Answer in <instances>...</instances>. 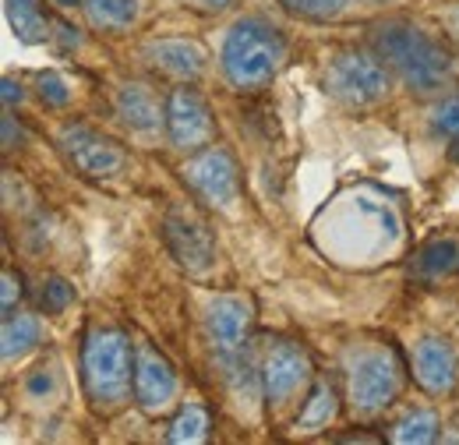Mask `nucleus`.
Returning <instances> with one entry per match:
<instances>
[{
	"label": "nucleus",
	"mask_w": 459,
	"mask_h": 445,
	"mask_svg": "<svg viewBox=\"0 0 459 445\" xmlns=\"http://www.w3.org/2000/svg\"><path fill=\"white\" fill-rule=\"evenodd\" d=\"M60 149H64L71 167L85 173V177H92V180H110L127 167V156L114 138H107V135H100L85 124H67L60 131Z\"/></svg>",
	"instance_id": "obj_6"
},
{
	"label": "nucleus",
	"mask_w": 459,
	"mask_h": 445,
	"mask_svg": "<svg viewBox=\"0 0 459 445\" xmlns=\"http://www.w3.org/2000/svg\"><path fill=\"white\" fill-rule=\"evenodd\" d=\"M371 43L378 57L396 67L403 74V82L413 89V92H435L449 82L453 74V57L449 50L431 39L424 29L410 25V22H385L371 32Z\"/></svg>",
	"instance_id": "obj_1"
},
{
	"label": "nucleus",
	"mask_w": 459,
	"mask_h": 445,
	"mask_svg": "<svg viewBox=\"0 0 459 445\" xmlns=\"http://www.w3.org/2000/svg\"><path fill=\"white\" fill-rule=\"evenodd\" d=\"M375 4H378V0H375Z\"/></svg>",
	"instance_id": "obj_33"
},
{
	"label": "nucleus",
	"mask_w": 459,
	"mask_h": 445,
	"mask_svg": "<svg viewBox=\"0 0 459 445\" xmlns=\"http://www.w3.org/2000/svg\"><path fill=\"white\" fill-rule=\"evenodd\" d=\"M82 382L96 406H117L134 389V346L117 329L89 336L82 350Z\"/></svg>",
	"instance_id": "obj_3"
},
{
	"label": "nucleus",
	"mask_w": 459,
	"mask_h": 445,
	"mask_svg": "<svg viewBox=\"0 0 459 445\" xmlns=\"http://www.w3.org/2000/svg\"><path fill=\"white\" fill-rule=\"evenodd\" d=\"M400 396V364L389 350H368L353 361L350 399L360 414H378Z\"/></svg>",
	"instance_id": "obj_5"
},
{
	"label": "nucleus",
	"mask_w": 459,
	"mask_h": 445,
	"mask_svg": "<svg viewBox=\"0 0 459 445\" xmlns=\"http://www.w3.org/2000/svg\"><path fill=\"white\" fill-rule=\"evenodd\" d=\"M4 149H14V117L4 113Z\"/></svg>",
	"instance_id": "obj_29"
},
{
	"label": "nucleus",
	"mask_w": 459,
	"mask_h": 445,
	"mask_svg": "<svg viewBox=\"0 0 459 445\" xmlns=\"http://www.w3.org/2000/svg\"><path fill=\"white\" fill-rule=\"evenodd\" d=\"M413 379L435 396L449 392L456 386V350L438 336L420 339L413 346Z\"/></svg>",
	"instance_id": "obj_13"
},
{
	"label": "nucleus",
	"mask_w": 459,
	"mask_h": 445,
	"mask_svg": "<svg viewBox=\"0 0 459 445\" xmlns=\"http://www.w3.org/2000/svg\"><path fill=\"white\" fill-rule=\"evenodd\" d=\"M307 371H311L307 353H304L297 343H287V339H283V343H273V346H269L258 379H262V389L269 396V403H283V399L293 396L297 386L307 379Z\"/></svg>",
	"instance_id": "obj_10"
},
{
	"label": "nucleus",
	"mask_w": 459,
	"mask_h": 445,
	"mask_svg": "<svg viewBox=\"0 0 459 445\" xmlns=\"http://www.w3.org/2000/svg\"><path fill=\"white\" fill-rule=\"evenodd\" d=\"M22 85H14V78H4V103L7 107H14V103H22Z\"/></svg>",
	"instance_id": "obj_28"
},
{
	"label": "nucleus",
	"mask_w": 459,
	"mask_h": 445,
	"mask_svg": "<svg viewBox=\"0 0 459 445\" xmlns=\"http://www.w3.org/2000/svg\"><path fill=\"white\" fill-rule=\"evenodd\" d=\"M29 389L32 392H43V389H50V375H36L32 382H29Z\"/></svg>",
	"instance_id": "obj_31"
},
{
	"label": "nucleus",
	"mask_w": 459,
	"mask_h": 445,
	"mask_svg": "<svg viewBox=\"0 0 459 445\" xmlns=\"http://www.w3.org/2000/svg\"><path fill=\"white\" fill-rule=\"evenodd\" d=\"M54 4H60V7H74L78 0H54Z\"/></svg>",
	"instance_id": "obj_32"
},
{
	"label": "nucleus",
	"mask_w": 459,
	"mask_h": 445,
	"mask_svg": "<svg viewBox=\"0 0 459 445\" xmlns=\"http://www.w3.org/2000/svg\"><path fill=\"white\" fill-rule=\"evenodd\" d=\"M145 60L177 82H195L202 71H205V54L198 43H187V39H156L145 47Z\"/></svg>",
	"instance_id": "obj_14"
},
{
	"label": "nucleus",
	"mask_w": 459,
	"mask_h": 445,
	"mask_svg": "<svg viewBox=\"0 0 459 445\" xmlns=\"http://www.w3.org/2000/svg\"><path fill=\"white\" fill-rule=\"evenodd\" d=\"M333 417H336V392H333L329 382H318L311 399H307V406H304V414L297 417V428L300 432H322Z\"/></svg>",
	"instance_id": "obj_18"
},
{
	"label": "nucleus",
	"mask_w": 459,
	"mask_h": 445,
	"mask_svg": "<svg viewBox=\"0 0 459 445\" xmlns=\"http://www.w3.org/2000/svg\"><path fill=\"white\" fill-rule=\"evenodd\" d=\"M435 435H438V417L431 410H413V414H406L400 424L393 428V442L403 445L435 442Z\"/></svg>",
	"instance_id": "obj_21"
},
{
	"label": "nucleus",
	"mask_w": 459,
	"mask_h": 445,
	"mask_svg": "<svg viewBox=\"0 0 459 445\" xmlns=\"http://www.w3.org/2000/svg\"><path fill=\"white\" fill-rule=\"evenodd\" d=\"M187 184L216 209H230L237 202V163L227 149H205L191 167H187Z\"/></svg>",
	"instance_id": "obj_9"
},
{
	"label": "nucleus",
	"mask_w": 459,
	"mask_h": 445,
	"mask_svg": "<svg viewBox=\"0 0 459 445\" xmlns=\"http://www.w3.org/2000/svg\"><path fill=\"white\" fill-rule=\"evenodd\" d=\"M198 7H205V11H223V7H230L233 0H195Z\"/></svg>",
	"instance_id": "obj_30"
},
{
	"label": "nucleus",
	"mask_w": 459,
	"mask_h": 445,
	"mask_svg": "<svg viewBox=\"0 0 459 445\" xmlns=\"http://www.w3.org/2000/svg\"><path fill=\"white\" fill-rule=\"evenodd\" d=\"M7 22L22 43L47 39V18L39 11V0H7Z\"/></svg>",
	"instance_id": "obj_17"
},
{
	"label": "nucleus",
	"mask_w": 459,
	"mask_h": 445,
	"mask_svg": "<svg viewBox=\"0 0 459 445\" xmlns=\"http://www.w3.org/2000/svg\"><path fill=\"white\" fill-rule=\"evenodd\" d=\"M177 396V375H173L170 361L152 350V346H138L134 350V399L145 414L163 410Z\"/></svg>",
	"instance_id": "obj_11"
},
{
	"label": "nucleus",
	"mask_w": 459,
	"mask_h": 445,
	"mask_svg": "<svg viewBox=\"0 0 459 445\" xmlns=\"http://www.w3.org/2000/svg\"><path fill=\"white\" fill-rule=\"evenodd\" d=\"M39 343V322L32 315H7L4 318V357H22L29 346Z\"/></svg>",
	"instance_id": "obj_19"
},
{
	"label": "nucleus",
	"mask_w": 459,
	"mask_h": 445,
	"mask_svg": "<svg viewBox=\"0 0 459 445\" xmlns=\"http://www.w3.org/2000/svg\"><path fill=\"white\" fill-rule=\"evenodd\" d=\"M431 124H435V131H438V135H446V138L459 142V92L446 96V100L435 107Z\"/></svg>",
	"instance_id": "obj_24"
},
{
	"label": "nucleus",
	"mask_w": 459,
	"mask_h": 445,
	"mask_svg": "<svg viewBox=\"0 0 459 445\" xmlns=\"http://www.w3.org/2000/svg\"><path fill=\"white\" fill-rule=\"evenodd\" d=\"M283 57H287V43L276 25H269L265 18H240L223 39L220 64L233 89L251 92L276 78Z\"/></svg>",
	"instance_id": "obj_2"
},
{
	"label": "nucleus",
	"mask_w": 459,
	"mask_h": 445,
	"mask_svg": "<svg viewBox=\"0 0 459 445\" xmlns=\"http://www.w3.org/2000/svg\"><path fill=\"white\" fill-rule=\"evenodd\" d=\"M205 329L220 353L244 350L251 336V304L244 297H216L205 311Z\"/></svg>",
	"instance_id": "obj_12"
},
{
	"label": "nucleus",
	"mask_w": 459,
	"mask_h": 445,
	"mask_svg": "<svg viewBox=\"0 0 459 445\" xmlns=\"http://www.w3.org/2000/svg\"><path fill=\"white\" fill-rule=\"evenodd\" d=\"M456 266H459L456 240H431V244L420 251V258H417V269H420L424 276H446V273H453Z\"/></svg>",
	"instance_id": "obj_22"
},
{
	"label": "nucleus",
	"mask_w": 459,
	"mask_h": 445,
	"mask_svg": "<svg viewBox=\"0 0 459 445\" xmlns=\"http://www.w3.org/2000/svg\"><path fill=\"white\" fill-rule=\"evenodd\" d=\"M71 301H74V290H71L64 279L54 276V279H47V283H43L39 304H43V311H47V315H60V311H64Z\"/></svg>",
	"instance_id": "obj_25"
},
{
	"label": "nucleus",
	"mask_w": 459,
	"mask_h": 445,
	"mask_svg": "<svg viewBox=\"0 0 459 445\" xmlns=\"http://www.w3.org/2000/svg\"><path fill=\"white\" fill-rule=\"evenodd\" d=\"M163 240L167 251L177 258V266H184L187 273H205L216 258V240L212 230L187 209H170L163 220Z\"/></svg>",
	"instance_id": "obj_8"
},
{
	"label": "nucleus",
	"mask_w": 459,
	"mask_h": 445,
	"mask_svg": "<svg viewBox=\"0 0 459 445\" xmlns=\"http://www.w3.org/2000/svg\"><path fill=\"white\" fill-rule=\"evenodd\" d=\"M167 135L180 153H198L216 138L212 110L195 89L180 85L167 96Z\"/></svg>",
	"instance_id": "obj_7"
},
{
	"label": "nucleus",
	"mask_w": 459,
	"mask_h": 445,
	"mask_svg": "<svg viewBox=\"0 0 459 445\" xmlns=\"http://www.w3.org/2000/svg\"><path fill=\"white\" fill-rule=\"evenodd\" d=\"M290 14L297 18H311V22H329L336 14H343V7L350 0H280Z\"/></svg>",
	"instance_id": "obj_23"
},
{
	"label": "nucleus",
	"mask_w": 459,
	"mask_h": 445,
	"mask_svg": "<svg viewBox=\"0 0 459 445\" xmlns=\"http://www.w3.org/2000/svg\"><path fill=\"white\" fill-rule=\"evenodd\" d=\"M39 96H43L47 107H64V103L71 100L67 82H64L60 74H54V71H43V74H39Z\"/></svg>",
	"instance_id": "obj_26"
},
{
	"label": "nucleus",
	"mask_w": 459,
	"mask_h": 445,
	"mask_svg": "<svg viewBox=\"0 0 459 445\" xmlns=\"http://www.w3.org/2000/svg\"><path fill=\"white\" fill-rule=\"evenodd\" d=\"M209 439V414L205 406H184L177 414V421L170 424L167 432V442L177 445H195V442H205Z\"/></svg>",
	"instance_id": "obj_20"
},
{
	"label": "nucleus",
	"mask_w": 459,
	"mask_h": 445,
	"mask_svg": "<svg viewBox=\"0 0 459 445\" xmlns=\"http://www.w3.org/2000/svg\"><path fill=\"white\" fill-rule=\"evenodd\" d=\"M82 7L89 25L103 32H124L138 18V0H82Z\"/></svg>",
	"instance_id": "obj_16"
},
{
	"label": "nucleus",
	"mask_w": 459,
	"mask_h": 445,
	"mask_svg": "<svg viewBox=\"0 0 459 445\" xmlns=\"http://www.w3.org/2000/svg\"><path fill=\"white\" fill-rule=\"evenodd\" d=\"M117 117L134 131H156L160 120H167V107H160L156 92L142 82H127L117 89Z\"/></svg>",
	"instance_id": "obj_15"
},
{
	"label": "nucleus",
	"mask_w": 459,
	"mask_h": 445,
	"mask_svg": "<svg viewBox=\"0 0 459 445\" xmlns=\"http://www.w3.org/2000/svg\"><path fill=\"white\" fill-rule=\"evenodd\" d=\"M325 89L346 107H375L389 92V74L375 57L350 50L329 64Z\"/></svg>",
	"instance_id": "obj_4"
},
{
	"label": "nucleus",
	"mask_w": 459,
	"mask_h": 445,
	"mask_svg": "<svg viewBox=\"0 0 459 445\" xmlns=\"http://www.w3.org/2000/svg\"><path fill=\"white\" fill-rule=\"evenodd\" d=\"M22 293V279H14V273L7 269L4 273V311H11L14 308V297Z\"/></svg>",
	"instance_id": "obj_27"
}]
</instances>
